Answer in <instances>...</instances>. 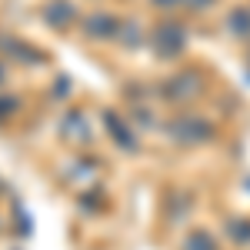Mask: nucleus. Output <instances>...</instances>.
Returning a JSON list of instances; mask_svg holds the SVG:
<instances>
[]
</instances>
